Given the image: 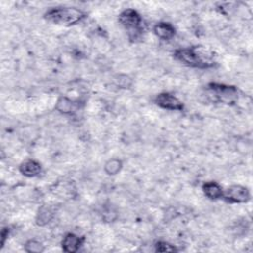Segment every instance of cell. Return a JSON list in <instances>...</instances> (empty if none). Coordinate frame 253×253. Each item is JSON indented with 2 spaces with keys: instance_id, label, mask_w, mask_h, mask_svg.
Masks as SVG:
<instances>
[{
  "instance_id": "6da1fadb",
  "label": "cell",
  "mask_w": 253,
  "mask_h": 253,
  "mask_svg": "<svg viewBox=\"0 0 253 253\" xmlns=\"http://www.w3.org/2000/svg\"><path fill=\"white\" fill-rule=\"evenodd\" d=\"M174 56L184 65L192 68L209 69L215 66L213 54L200 47L177 50Z\"/></svg>"
},
{
  "instance_id": "7a4b0ae2",
  "label": "cell",
  "mask_w": 253,
  "mask_h": 253,
  "mask_svg": "<svg viewBox=\"0 0 253 253\" xmlns=\"http://www.w3.org/2000/svg\"><path fill=\"white\" fill-rule=\"evenodd\" d=\"M86 14L76 7H55L48 10L45 18L57 25H76L81 22Z\"/></svg>"
},
{
  "instance_id": "3957f363",
  "label": "cell",
  "mask_w": 253,
  "mask_h": 253,
  "mask_svg": "<svg viewBox=\"0 0 253 253\" xmlns=\"http://www.w3.org/2000/svg\"><path fill=\"white\" fill-rule=\"evenodd\" d=\"M119 22L128 32L131 41L136 42L140 40L145 31L143 26V19L135 9H126L119 16Z\"/></svg>"
},
{
  "instance_id": "277c9868",
  "label": "cell",
  "mask_w": 253,
  "mask_h": 253,
  "mask_svg": "<svg viewBox=\"0 0 253 253\" xmlns=\"http://www.w3.org/2000/svg\"><path fill=\"white\" fill-rule=\"evenodd\" d=\"M207 91L210 98L214 102L223 104H233L238 98V90L234 86L220 84V83H210L207 86Z\"/></svg>"
},
{
  "instance_id": "5b68a950",
  "label": "cell",
  "mask_w": 253,
  "mask_h": 253,
  "mask_svg": "<svg viewBox=\"0 0 253 253\" xmlns=\"http://www.w3.org/2000/svg\"><path fill=\"white\" fill-rule=\"evenodd\" d=\"M223 198L230 204H242L250 200V193L243 186L232 185L224 193Z\"/></svg>"
},
{
  "instance_id": "8992f818",
  "label": "cell",
  "mask_w": 253,
  "mask_h": 253,
  "mask_svg": "<svg viewBox=\"0 0 253 253\" xmlns=\"http://www.w3.org/2000/svg\"><path fill=\"white\" fill-rule=\"evenodd\" d=\"M155 104L162 109L170 111H182L184 106L182 102L170 93H160L155 97Z\"/></svg>"
},
{
  "instance_id": "52a82bcc",
  "label": "cell",
  "mask_w": 253,
  "mask_h": 253,
  "mask_svg": "<svg viewBox=\"0 0 253 253\" xmlns=\"http://www.w3.org/2000/svg\"><path fill=\"white\" fill-rule=\"evenodd\" d=\"M83 242L84 237H79L78 235L72 232L67 233L61 242L62 250L68 253H76L79 250Z\"/></svg>"
},
{
  "instance_id": "ba28073f",
  "label": "cell",
  "mask_w": 253,
  "mask_h": 253,
  "mask_svg": "<svg viewBox=\"0 0 253 253\" xmlns=\"http://www.w3.org/2000/svg\"><path fill=\"white\" fill-rule=\"evenodd\" d=\"M79 105L77 102H75L74 100L61 96L55 105V109L60 112L61 114H66V115H70V114H74L75 112L77 111Z\"/></svg>"
},
{
  "instance_id": "9c48e42d",
  "label": "cell",
  "mask_w": 253,
  "mask_h": 253,
  "mask_svg": "<svg viewBox=\"0 0 253 253\" xmlns=\"http://www.w3.org/2000/svg\"><path fill=\"white\" fill-rule=\"evenodd\" d=\"M19 170L24 176L36 177L42 172V166L38 161L34 159H28L20 164Z\"/></svg>"
},
{
  "instance_id": "30bf717a",
  "label": "cell",
  "mask_w": 253,
  "mask_h": 253,
  "mask_svg": "<svg viewBox=\"0 0 253 253\" xmlns=\"http://www.w3.org/2000/svg\"><path fill=\"white\" fill-rule=\"evenodd\" d=\"M203 191L205 195L211 200H219L224 196L222 187L217 182H207L203 185Z\"/></svg>"
},
{
  "instance_id": "8fae6325",
  "label": "cell",
  "mask_w": 253,
  "mask_h": 253,
  "mask_svg": "<svg viewBox=\"0 0 253 253\" xmlns=\"http://www.w3.org/2000/svg\"><path fill=\"white\" fill-rule=\"evenodd\" d=\"M155 35L162 40H170L175 35V28L166 22H160L154 26Z\"/></svg>"
},
{
  "instance_id": "7c38bea8",
  "label": "cell",
  "mask_w": 253,
  "mask_h": 253,
  "mask_svg": "<svg viewBox=\"0 0 253 253\" xmlns=\"http://www.w3.org/2000/svg\"><path fill=\"white\" fill-rule=\"evenodd\" d=\"M54 217V211L50 206H42L37 215V225L44 227L48 225Z\"/></svg>"
},
{
  "instance_id": "4fadbf2b",
  "label": "cell",
  "mask_w": 253,
  "mask_h": 253,
  "mask_svg": "<svg viewBox=\"0 0 253 253\" xmlns=\"http://www.w3.org/2000/svg\"><path fill=\"white\" fill-rule=\"evenodd\" d=\"M122 167H123L122 160L118 158H112L106 162L104 169L108 175H116L121 171Z\"/></svg>"
},
{
  "instance_id": "5bb4252c",
  "label": "cell",
  "mask_w": 253,
  "mask_h": 253,
  "mask_svg": "<svg viewBox=\"0 0 253 253\" xmlns=\"http://www.w3.org/2000/svg\"><path fill=\"white\" fill-rule=\"evenodd\" d=\"M25 250L29 253H41L45 250V247L41 242L31 239L25 243Z\"/></svg>"
},
{
  "instance_id": "9a60e30c",
  "label": "cell",
  "mask_w": 253,
  "mask_h": 253,
  "mask_svg": "<svg viewBox=\"0 0 253 253\" xmlns=\"http://www.w3.org/2000/svg\"><path fill=\"white\" fill-rule=\"evenodd\" d=\"M155 251L156 252H174V251H177V248L166 241H158L155 244Z\"/></svg>"
},
{
  "instance_id": "2e32d148",
  "label": "cell",
  "mask_w": 253,
  "mask_h": 253,
  "mask_svg": "<svg viewBox=\"0 0 253 253\" xmlns=\"http://www.w3.org/2000/svg\"><path fill=\"white\" fill-rule=\"evenodd\" d=\"M119 78H120V79H118V83H117L118 86H120V87H122V88H129V87L131 86L132 81H131V79H130L128 76H120Z\"/></svg>"
},
{
  "instance_id": "e0dca14e",
  "label": "cell",
  "mask_w": 253,
  "mask_h": 253,
  "mask_svg": "<svg viewBox=\"0 0 253 253\" xmlns=\"http://www.w3.org/2000/svg\"><path fill=\"white\" fill-rule=\"evenodd\" d=\"M116 218H117V214L114 211H112L111 209H108L107 211H105L103 213V220L107 223H111V222L115 221Z\"/></svg>"
},
{
  "instance_id": "ac0fdd59",
  "label": "cell",
  "mask_w": 253,
  "mask_h": 253,
  "mask_svg": "<svg viewBox=\"0 0 253 253\" xmlns=\"http://www.w3.org/2000/svg\"><path fill=\"white\" fill-rule=\"evenodd\" d=\"M9 231H10L9 228H4L2 229V231H1V247L4 246L5 240H6V238H7L8 235H9Z\"/></svg>"
}]
</instances>
